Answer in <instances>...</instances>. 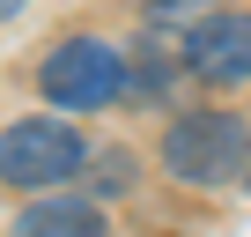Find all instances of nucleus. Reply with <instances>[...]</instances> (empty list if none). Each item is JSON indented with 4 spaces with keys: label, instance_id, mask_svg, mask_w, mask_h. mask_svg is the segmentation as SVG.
<instances>
[{
    "label": "nucleus",
    "instance_id": "2",
    "mask_svg": "<svg viewBox=\"0 0 251 237\" xmlns=\"http://www.w3.org/2000/svg\"><path fill=\"white\" fill-rule=\"evenodd\" d=\"M126 82H133V67L103 37H59L37 59V89L52 111H103L111 96H126Z\"/></svg>",
    "mask_w": 251,
    "mask_h": 237
},
{
    "label": "nucleus",
    "instance_id": "3",
    "mask_svg": "<svg viewBox=\"0 0 251 237\" xmlns=\"http://www.w3.org/2000/svg\"><path fill=\"white\" fill-rule=\"evenodd\" d=\"M81 171H89V141L67 118H15L0 134V185L15 193H59Z\"/></svg>",
    "mask_w": 251,
    "mask_h": 237
},
{
    "label": "nucleus",
    "instance_id": "6",
    "mask_svg": "<svg viewBox=\"0 0 251 237\" xmlns=\"http://www.w3.org/2000/svg\"><path fill=\"white\" fill-rule=\"evenodd\" d=\"M89 185L96 193H126V185H133V156H126V148H103V156H89Z\"/></svg>",
    "mask_w": 251,
    "mask_h": 237
},
{
    "label": "nucleus",
    "instance_id": "5",
    "mask_svg": "<svg viewBox=\"0 0 251 237\" xmlns=\"http://www.w3.org/2000/svg\"><path fill=\"white\" fill-rule=\"evenodd\" d=\"M15 237H103V207L74 193H37L15 215Z\"/></svg>",
    "mask_w": 251,
    "mask_h": 237
},
{
    "label": "nucleus",
    "instance_id": "1",
    "mask_svg": "<svg viewBox=\"0 0 251 237\" xmlns=\"http://www.w3.org/2000/svg\"><path fill=\"white\" fill-rule=\"evenodd\" d=\"M163 171L177 178V185H200V193H214V185H236L244 171H251V118H236V111H222V104H200V111H177L170 126H163Z\"/></svg>",
    "mask_w": 251,
    "mask_h": 237
},
{
    "label": "nucleus",
    "instance_id": "4",
    "mask_svg": "<svg viewBox=\"0 0 251 237\" xmlns=\"http://www.w3.org/2000/svg\"><path fill=\"white\" fill-rule=\"evenodd\" d=\"M177 59H185V74L207 82V89L251 82V15H244V8H207V15L185 30Z\"/></svg>",
    "mask_w": 251,
    "mask_h": 237
},
{
    "label": "nucleus",
    "instance_id": "7",
    "mask_svg": "<svg viewBox=\"0 0 251 237\" xmlns=\"http://www.w3.org/2000/svg\"><path fill=\"white\" fill-rule=\"evenodd\" d=\"M192 8H207V0H148V15L163 23V15H192Z\"/></svg>",
    "mask_w": 251,
    "mask_h": 237
}]
</instances>
